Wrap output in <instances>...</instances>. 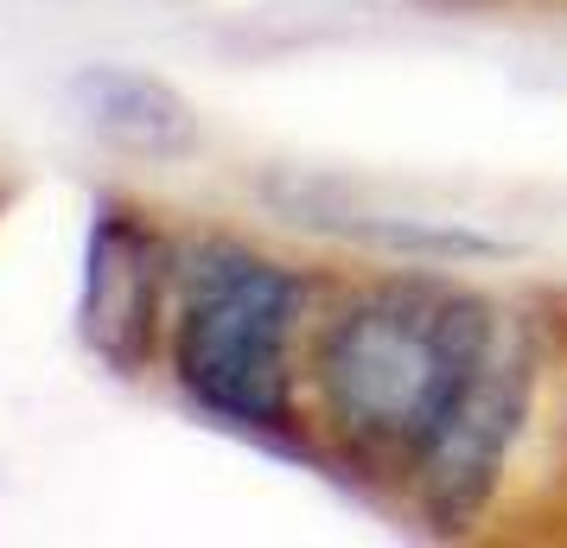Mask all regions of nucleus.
<instances>
[{"label":"nucleus","instance_id":"obj_1","mask_svg":"<svg viewBox=\"0 0 567 548\" xmlns=\"http://www.w3.org/2000/svg\"><path fill=\"white\" fill-rule=\"evenodd\" d=\"M312 390L363 459L409 472L427 517L453 529L497 485L529 409V351L472 293L389 281L326 325Z\"/></svg>","mask_w":567,"mask_h":548},{"label":"nucleus","instance_id":"obj_2","mask_svg":"<svg viewBox=\"0 0 567 548\" xmlns=\"http://www.w3.org/2000/svg\"><path fill=\"white\" fill-rule=\"evenodd\" d=\"M300 313V281L275 261L210 242L185 268V307L173 332L179 383L210 415L243 427L287 421V339Z\"/></svg>","mask_w":567,"mask_h":548},{"label":"nucleus","instance_id":"obj_3","mask_svg":"<svg viewBox=\"0 0 567 548\" xmlns=\"http://www.w3.org/2000/svg\"><path fill=\"white\" fill-rule=\"evenodd\" d=\"M166 249L134 210L103 205L90 224V268H83V339L103 351L115 370H134L154 332Z\"/></svg>","mask_w":567,"mask_h":548},{"label":"nucleus","instance_id":"obj_4","mask_svg":"<svg viewBox=\"0 0 567 548\" xmlns=\"http://www.w3.org/2000/svg\"><path fill=\"white\" fill-rule=\"evenodd\" d=\"M71 96H78V115L90 128L115 141V147H128V154H147V159H179L198 147V115L185 108V96L173 83L147 77V71H83L71 83Z\"/></svg>","mask_w":567,"mask_h":548}]
</instances>
